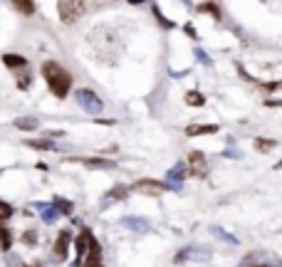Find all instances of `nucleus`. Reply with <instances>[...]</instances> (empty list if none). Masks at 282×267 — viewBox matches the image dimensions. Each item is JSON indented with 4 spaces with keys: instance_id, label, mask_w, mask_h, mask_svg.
<instances>
[{
    "instance_id": "nucleus-1",
    "label": "nucleus",
    "mask_w": 282,
    "mask_h": 267,
    "mask_svg": "<svg viewBox=\"0 0 282 267\" xmlns=\"http://www.w3.org/2000/svg\"><path fill=\"white\" fill-rule=\"evenodd\" d=\"M42 74H45V79H47L52 94H55L57 99H65L67 92H70V87H72L70 72H65L57 62H45V65H42Z\"/></svg>"
},
{
    "instance_id": "nucleus-2",
    "label": "nucleus",
    "mask_w": 282,
    "mask_h": 267,
    "mask_svg": "<svg viewBox=\"0 0 282 267\" xmlns=\"http://www.w3.org/2000/svg\"><path fill=\"white\" fill-rule=\"evenodd\" d=\"M166 183H161V181H151V178H143V181H137L134 183V191L141 193V196H151V198H158V196H163L166 193Z\"/></svg>"
},
{
    "instance_id": "nucleus-3",
    "label": "nucleus",
    "mask_w": 282,
    "mask_h": 267,
    "mask_svg": "<svg viewBox=\"0 0 282 267\" xmlns=\"http://www.w3.org/2000/svg\"><path fill=\"white\" fill-rule=\"evenodd\" d=\"M57 10H60V17H62V22H74L79 15H82V10H84V5L82 2H72V0H62L60 5H57Z\"/></svg>"
},
{
    "instance_id": "nucleus-4",
    "label": "nucleus",
    "mask_w": 282,
    "mask_h": 267,
    "mask_svg": "<svg viewBox=\"0 0 282 267\" xmlns=\"http://www.w3.org/2000/svg\"><path fill=\"white\" fill-rule=\"evenodd\" d=\"M188 171H191V176L203 178V173H206V156L201 151H191L188 153Z\"/></svg>"
},
{
    "instance_id": "nucleus-5",
    "label": "nucleus",
    "mask_w": 282,
    "mask_h": 267,
    "mask_svg": "<svg viewBox=\"0 0 282 267\" xmlns=\"http://www.w3.org/2000/svg\"><path fill=\"white\" fill-rule=\"evenodd\" d=\"M70 233L67 230H62L60 235H57V243H55V258L57 260H65L67 258V250H70Z\"/></svg>"
},
{
    "instance_id": "nucleus-6",
    "label": "nucleus",
    "mask_w": 282,
    "mask_h": 267,
    "mask_svg": "<svg viewBox=\"0 0 282 267\" xmlns=\"http://www.w3.org/2000/svg\"><path fill=\"white\" fill-rule=\"evenodd\" d=\"M99 260H102V248H99V243L92 238V243H89V255H87V263L82 267H99Z\"/></svg>"
},
{
    "instance_id": "nucleus-7",
    "label": "nucleus",
    "mask_w": 282,
    "mask_h": 267,
    "mask_svg": "<svg viewBox=\"0 0 282 267\" xmlns=\"http://www.w3.org/2000/svg\"><path fill=\"white\" fill-rule=\"evenodd\" d=\"M79 99H82V104H84L89 112H94V114L102 109V102H99V99H97L92 92H87V89H84V92H79Z\"/></svg>"
},
{
    "instance_id": "nucleus-8",
    "label": "nucleus",
    "mask_w": 282,
    "mask_h": 267,
    "mask_svg": "<svg viewBox=\"0 0 282 267\" xmlns=\"http://www.w3.org/2000/svg\"><path fill=\"white\" fill-rule=\"evenodd\" d=\"M218 127L215 124H193V127H186V136H203V134H215Z\"/></svg>"
},
{
    "instance_id": "nucleus-9",
    "label": "nucleus",
    "mask_w": 282,
    "mask_h": 267,
    "mask_svg": "<svg viewBox=\"0 0 282 267\" xmlns=\"http://www.w3.org/2000/svg\"><path fill=\"white\" fill-rule=\"evenodd\" d=\"M186 104H188V107H203V104H206V97H203L201 92L191 89V92H186Z\"/></svg>"
},
{
    "instance_id": "nucleus-10",
    "label": "nucleus",
    "mask_w": 282,
    "mask_h": 267,
    "mask_svg": "<svg viewBox=\"0 0 282 267\" xmlns=\"http://www.w3.org/2000/svg\"><path fill=\"white\" fill-rule=\"evenodd\" d=\"M273 148H275V141H273V138H255V151L268 153V151H273Z\"/></svg>"
},
{
    "instance_id": "nucleus-11",
    "label": "nucleus",
    "mask_w": 282,
    "mask_h": 267,
    "mask_svg": "<svg viewBox=\"0 0 282 267\" xmlns=\"http://www.w3.org/2000/svg\"><path fill=\"white\" fill-rule=\"evenodd\" d=\"M2 62L10 67V69H15V67L25 65V57H20V55H5V57H2Z\"/></svg>"
},
{
    "instance_id": "nucleus-12",
    "label": "nucleus",
    "mask_w": 282,
    "mask_h": 267,
    "mask_svg": "<svg viewBox=\"0 0 282 267\" xmlns=\"http://www.w3.org/2000/svg\"><path fill=\"white\" fill-rule=\"evenodd\" d=\"M183 171H186V166H183V163H178L176 168H171V171H168V178L176 183V188H178V181L183 178Z\"/></svg>"
},
{
    "instance_id": "nucleus-13",
    "label": "nucleus",
    "mask_w": 282,
    "mask_h": 267,
    "mask_svg": "<svg viewBox=\"0 0 282 267\" xmlns=\"http://www.w3.org/2000/svg\"><path fill=\"white\" fill-rule=\"evenodd\" d=\"M0 245H2V250H7V248L12 245V238H10V230H5V228H0Z\"/></svg>"
},
{
    "instance_id": "nucleus-14",
    "label": "nucleus",
    "mask_w": 282,
    "mask_h": 267,
    "mask_svg": "<svg viewBox=\"0 0 282 267\" xmlns=\"http://www.w3.org/2000/svg\"><path fill=\"white\" fill-rule=\"evenodd\" d=\"M15 7H17L20 12H25V15H32V12H35V5H32V2H17Z\"/></svg>"
},
{
    "instance_id": "nucleus-15",
    "label": "nucleus",
    "mask_w": 282,
    "mask_h": 267,
    "mask_svg": "<svg viewBox=\"0 0 282 267\" xmlns=\"http://www.w3.org/2000/svg\"><path fill=\"white\" fill-rule=\"evenodd\" d=\"M87 166H94V168H109L112 161H104V158H94V161H87Z\"/></svg>"
},
{
    "instance_id": "nucleus-16",
    "label": "nucleus",
    "mask_w": 282,
    "mask_h": 267,
    "mask_svg": "<svg viewBox=\"0 0 282 267\" xmlns=\"http://www.w3.org/2000/svg\"><path fill=\"white\" fill-rule=\"evenodd\" d=\"M10 215H12V208H10L7 203H2V200H0V220H7Z\"/></svg>"
},
{
    "instance_id": "nucleus-17",
    "label": "nucleus",
    "mask_w": 282,
    "mask_h": 267,
    "mask_svg": "<svg viewBox=\"0 0 282 267\" xmlns=\"http://www.w3.org/2000/svg\"><path fill=\"white\" fill-rule=\"evenodd\" d=\"M17 127H20V129H35L37 122H32V119H22V122H17Z\"/></svg>"
},
{
    "instance_id": "nucleus-18",
    "label": "nucleus",
    "mask_w": 282,
    "mask_h": 267,
    "mask_svg": "<svg viewBox=\"0 0 282 267\" xmlns=\"http://www.w3.org/2000/svg\"><path fill=\"white\" fill-rule=\"evenodd\" d=\"M30 146H37V148H50L52 143H50V141H30Z\"/></svg>"
},
{
    "instance_id": "nucleus-19",
    "label": "nucleus",
    "mask_w": 282,
    "mask_h": 267,
    "mask_svg": "<svg viewBox=\"0 0 282 267\" xmlns=\"http://www.w3.org/2000/svg\"><path fill=\"white\" fill-rule=\"evenodd\" d=\"M248 267H270V265H248Z\"/></svg>"
}]
</instances>
